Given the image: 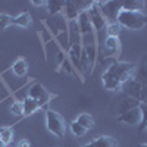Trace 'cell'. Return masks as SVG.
Segmentation results:
<instances>
[{
  "mask_svg": "<svg viewBox=\"0 0 147 147\" xmlns=\"http://www.w3.org/2000/svg\"><path fill=\"white\" fill-rule=\"evenodd\" d=\"M136 69H137L136 63L118 62V60H115L102 74L103 87L109 91H119L122 84H125L127 81L136 78Z\"/></svg>",
  "mask_w": 147,
  "mask_h": 147,
  "instance_id": "6da1fadb",
  "label": "cell"
},
{
  "mask_svg": "<svg viewBox=\"0 0 147 147\" xmlns=\"http://www.w3.org/2000/svg\"><path fill=\"white\" fill-rule=\"evenodd\" d=\"M116 22L122 28H128L134 31H140L147 25V15L144 12H129V10H121Z\"/></svg>",
  "mask_w": 147,
  "mask_h": 147,
  "instance_id": "7a4b0ae2",
  "label": "cell"
},
{
  "mask_svg": "<svg viewBox=\"0 0 147 147\" xmlns=\"http://www.w3.org/2000/svg\"><path fill=\"white\" fill-rule=\"evenodd\" d=\"M46 127L49 132H52L55 137L57 138H65V132H66V124L63 116L56 110L47 109L46 110Z\"/></svg>",
  "mask_w": 147,
  "mask_h": 147,
  "instance_id": "3957f363",
  "label": "cell"
},
{
  "mask_svg": "<svg viewBox=\"0 0 147 147\" xmlns=\"http://www.w3.org/2000/svg\"><path fill=\"white\" fill-rule=\"evenodd\" d=\"M97 7H99L100 13L106 19L107 24H115L118 19L119 12L122 10V2H113V0H107V2H96Z\"/></svg>",
  "mask_w": 147,
  "mask_h": 147,
  "instance_id": "277c9868",
  "label": "cell"
},
{
  "mask_svg": "<svg viewBox=\"0 0 147 147\" xmlns=\"http://www.w3.org/2000/svg\"><path fill=\"white\" fill-rule=\"evenodd\" d=\"M88 13V18L91 21V25H93V30H94V34H96V38H97V43L100 41V34L102 32H106V27H107V22L106 19L103 18V15L100 13L99 7H97L96 2L91 5V7L87 10Z\"/></svg>",
  "mask_w": 147,
  "mask_h": 147,
  "instance_id": "5b68a950",
  "label": "cell"
},
{
  "mask_svg": "<svg viewBox=\"0 0 147 147\" xmlns=\"http://www.w3.org/2000/svg\"><path fill=\"white\" fill-rule=\"evenodd\" d=\"M28 97H31V99H34V100H37L40 103V106L41 107H46L49 103H50V100L53 99V94H50L49 93L41 84H38V82H34L31 87H30V90H28Z\"/></svg>",
  "mask_w": 147,
  "mask_h": 147,
  "instance_id": "8992f818",
  "label": "cell"
},
{
  "mask_svg": "<svg viewBox=\"0 0 147 147\" xmlns=\"http://www.w3.org/2000/svg\"><path fill=\"white\" fill-rule=\"evenodd\" d=\"M118 121L121 122V124H125L128 127H138L140 122H141V110H140V107H134V109L128 110V112L119 115Z\"/></svg>",
  "mask_w": 147,
  "mask_h": 147,
  "instance_id": "52a82bcc",
  "label": "cell"
},
{
  "mask_svg": "<svg viewBox=\"0 0 147 147\" xmlns=\"http://www.w3.org/2000/svg\"><path fill=\"white\" fill-rule=\"evenodd\" d=\"M105 59L109 57H113L118 56L121 53V40L119 37H106L105 38Z\"/></svg>",
  "mask_w": 147,
  "mask_h": 147,
  "instance_id": "ba28073f",
  "label": "cell"
},
{
  "mask_svg": "<svg viewBox=\"0 0 147 147\" xmlns=\"http://www.w3.org/2000/svg\"><path fill=\"white\" fill-rule=\"evenodd\" d=\"M121 90L125 91V96H129L132 99L140 102V99H141V84L136 78H132V80L127 81L125 84H122Z\"/></svg>",
  "mask_w": 147,
  "mask_h": 147,
  "instance_id": "9c48e42d",
  "label": "cell"
},
{
  "mask_svg": "<svg viewBox=\"0 0 147 147\" xmlns=\"http://www.w3.org/2000/svg\"><path fill=\"white\" fill-rule=\"evenodd\" d=\"M81 52H82V44L80 41L71 43L69 49H68V59L71 60V63L74 68H77L80 71V57H81Z\"/></svg>",
  "mask_w": 147,
  "mask_h": 147,
  "instance_id": "30bf717a",
  "label": "cell"
},
{
  "mask_svg": "<svg viewBox=\"0 0 147 147\" xmlns=\"http://www.w3.org/2000/svg\"><path fill=\"white\" fill-rule=\"evenodd\" d=\"M82 147H116V140L112 136H100L90 143L82 144Z\"/></svg>",
  "mask_w": 147,
  "mask_h": 147,
  "instance_id": "8fae6325",
  "label": "cell"
},
{
  "mask_svg": "<svg viewBox=\"0 0 147 147\" xmlns=\"http://www.w3.org/2000/svg\"><path fill=\"white\" fill-rule=\"evenodd\" d=\"M138 105H140L138 100L132 99V97H129V96H125L118 105V115L125 113V112H128V110H131L134 107H138Z\"/></svg>",
  "mask_w": 147,
  "mask_h": 147,
  "instance_id": "7c38bea8",
  "label": "cell"
},
{
  "mask_svg": "<svg viewBox=\"0 0 147 147\" xmlns=\"http://www.w3.org/2000/svg\"><path fill=\"white\" fill-rule=\"evenodd\" d=\"M12 72H13L16 77H25L27 72H28V62H27V59L18 57L13 62V65H12Z\"/></svg>",
  "mask_w": 147,
  "mask_h": 147,
  "instance_id": "4fadbf2b",
  "label": "cell"
},
{
  "mask_svg": "<svg viewBox=\"0 0 147 147\" xmlns=\"http://www.w3.org/2000/svg\"><path fill=\"white\" fill-rule=\"evenodd\" d=\"M22 105H24V116H30V115L35 113L38 109H41L40 103L34 99H31V97H28V96L22 100Z\"/></svg>",
  "mask_w": 147,
  "mask_h": 147,
  "instance_id": "5bb4252c",
  "label": "cell"
},
{
  "mask_svg": "<svg viewBox=\"0 0 147 147\" xmlns=\"http://www.w3.org/2000/svg\"><path fill=\"white\" fill-rule=\"evenodd\" d=\"M75 122H78V124H80L82 128H85L87 131L91 129V128H94V118H93L90 113H87V112L80 113V115L77 116Z\"/></svg>",
  "mask_w": 147,
  "mask_h": 147,
  "instance_id": "9a60e30c",
  "label": "cell"
},
{
  "mask_svg": "<svg viewBox=\"0 0 147 147\" xmlns=\"http://www.w3.org/2000/svg\"><path fill=\"white\" fill-rule=\"evenodd\" d=\"M143 7H144L143 0H125V2H122V10L143 12Z\"/></svg>",
  "mask_w": 147,
  "mask_h": 147,
  "instance_id": "2e32d148",
  "label": "cell"
},
{
  "mask_svg": "<svg viewBox=\"0 0 147 147\" xmlns=\"http://www.w3.org/2000/svg\"><path fill=\"white\" fill-rule=\"evenodd\" d=\"M13 137H15V131L12 127H2L0 128V141L5 146H9L13 141Z\"/></svg>",
  "mask_w": 147,
  "mask_h": 147,
  "instance_id": "e0dca14e",
  "label": "cell"
},
{
  "mask_svg": "<svg viewBox=\"0 0 147 147\" xmlns=\"http://www.w3.org/2000/svg\"><path fill=\"white\" fill-rule=\"evenodd\" d=\"M46 7H47V12L50 15H57L60 12H63L65 9V2H59V0H49L46 3Z\"/></svg>",
  "mask_w": 147,
  "mask_h": 147,
  "instance_id": "ac0fdd59",
  "label": "cell"
},
{
  "mask_svg": "<svg viewBox=\"0 0 147 147\" xmlns=\"http://www.w3.org/2000/svg\"><path fill=\"white\" fill-rule=\"evenodd\" d=\"M65 15H66V19L68 21H77L78 15H80V10L77 9V6L74 5V2L71 0V2H65Z\"/></svg>",
  "mask_w": 147,
  "mask_h": 147,
  "instance_id": "d6986e66",
  "label": "cell"
},
{
  "mask_svg": "<svg viewBox=\"0 0 147 147\" xmlns=\"http://www.w3.org/2000/svg\"><path fill=\"white\" fill-rule=\"evenodd\" d=\"M13 25L21 27V28H27L31 25V15L28 12H24V13H19L18 16L13 18Z\"/></svg>",
  "mask_w": 147,
  "mask_h": 147,
  "instance_id": "ffe728a7",
  "label": "cell"
},
{
  "mask_svg": "<svg viewBox=\"0 0 147 147\" xmlns=\"http://www.w3.org/2000/svg\"><path fill=\"white\" fill-rule=\"evenodd\" d=\"M69 129L72 132V136L77 137V138H81V137H84L85 134H87V129L82 128L78 122H75V121H72L71 124H69Z\"/></svg>",
  "mask_w": 147,
  "mask_h": 147,
  "instance_id": "44dd1931",
  "label": "cell"
},
{
  "mask_svg": "<svg viewBox=\"0 0 147 147\" xmlns=\"http://www.w3.org/2000/svg\"><path fill=\"white\" fill-rule=\"evenodd\" d=\"M140 110H141V122L138 125V131H146L147 129V103H140Z\"/></svg>",
  "mask_w": 147,
  "mask_h": 147,
  "instance_id": "7402d4cb",
  "label": "cell"
},
{
  "mask_svg": "<svg viewBox=\"0 0 147 147\" xmlns=\"http://www.w3.org/2000/svg\"><path fill=\"white\" fill-rule=\"evenodd\" d=\"M121 30H122V27L119 25L118 22H115V24H107L106 34H107V37H119Z\"/></svg>",
  "mask_w": 147,
  "mask_h": 147,
  "instance_id": "603a6c76",
  "label": "cell"
},
{
  "mask_svg": "<svg viewBox=\"0 0 147 147\" xmlns=\"http://www.w3.org/2000/svg\"><path fill=\"white\" fill-rule=\"evenodd\" d=\"M10 25H13V18L7 13H0V31H5Z\"/></svg>",
  "mask_w": 147,
  "mask_h": 147,
  "instance_id": "cb8c5ba5",
  "label": "cell"
},
{
  "mask_svg": "<svg viewBox=\"0 0 147 147\" xmlns=\"http://www.w3.org/2000/svg\"><path fill=\"white\" fill-rule=\"evenodd\" d=\"M10 112L13 113V115H18V116L24 115V105H22V102L16 100V102L12 103L10 105Z\"/></svg>",
  "mask_w": 147,
  "mask_h": 147,
  "instance_id": "d4e9b609",
  "label": "cell"
},
{
  "mask_svg": "<svg viewBox=\"0 0 147 147\" xmlns=\"http://www.w3.org/2000/svg\"><path fill=\"white\" fill-rule=\"evenodd\" d=\"M72 2H74V5L77 6V9L80 10V13L81 12H87L91 7V5L94 3V2H81V0H72Z\"/></svg>",
  "mask_w": 147,
  "mask_h": 147,
  "instance_id": "484cf974",
  "label": "cell"
},
{
  "mask_svg": "<svg viewBox=\"0 0 147 147\" xmlns=\"http://www.w3.org/2000/svg\"><path fill=\"white\" fill-rule=\"evenodd\" d=\"M63 147H82L77 138H63Z\"/></svg>",
  "mask_w": 147,
  "mask_h": 147,
  "instance_id": "4316f807",
  "label": "cell"
},
{
  "mask_svg": "<svg viewBox=\"0 0 147 147\" xmlns=\"http://www.w3.org/2000/svg\"><path fill=\"white\" fill-rule=\"evenodd\" d=\"M62 68H63V71H66L68 74H72L74 72V66H72V63H71V60L66 57L65 60H63V63H62Z\"/></svg>",
  "mask_w": 147,
  "mask_h": 147,
  "instance_id": "83f0119b",
  "label": "cell"
},
{
  "mask_svg": "<svg viewBox=\"0 0 147 147\" xmlns=\"http://www.w3.org/2000/svg\"><path fill=\"white\" fill-rule=\"evenodd\" d=\"M16 147H31V141H30V140H27V138H22V140H19V141H18Z\"/></svg>",
  "mask_w": 147,
  "mask_h": 147,
  "instance_id": "f1b7e54d",
  "label": "cell"
},
{
  "mask_svg": "<svg viewBox=\"0 0 147 147\" xmlns=\"http://www.w3.org/2000/svg\"><path fill=\"white\" fill-rule=\"evenodd\" d=\"M46 3H47V0H31V5L32 6H37V7L46 6Z\"/></svg>",
  "mask_w": 147,
  "mask_h": 147,
  "instance_id": "f546056e",
  "label": "cell"
},
{
  "mask_svg": "<svg viewBox=\"0 0 147 147\" xmlns=\"http://www.w3.org/2000/svg\"><path fill=\"white\" fill-rule=\"evenodd\" d=\"M138 147H147V144H141V146H138Z\"/></svg>",
  "mask_w": 147,
  "mask_h": 147,
  "instance_id": "4dcf8cb0",
  "label": "cell"
},
{
  "mask_svg": "<svg viewBox=\"0 0 147 147\" xmlns=\"http://www.w3.org/2000/svg\"><path fill=\"white\" fill-rule=\"evenodd\" d=\"M146 63H147V56H146Z\"/></svg>",
  "mask_w": 147,
  "mask_h": 147,
  "instance_id": "1f68e13d",
  "label": "cell"
},
{
  "mask_svg": "<svg viewBox=\"0 0 147 147\" xmlns=\"http://www.w3.org/2000/svg\"><path fill=\"white\" fill-rule=\"evenodd\" d=\"M146 131H147V129H146Z\"/></svg>",
  "mask_w": 147,
  "mask_h": 147,
  "instance_id": "d6a6232c",
  "label": "cell"
}]
</instances>
